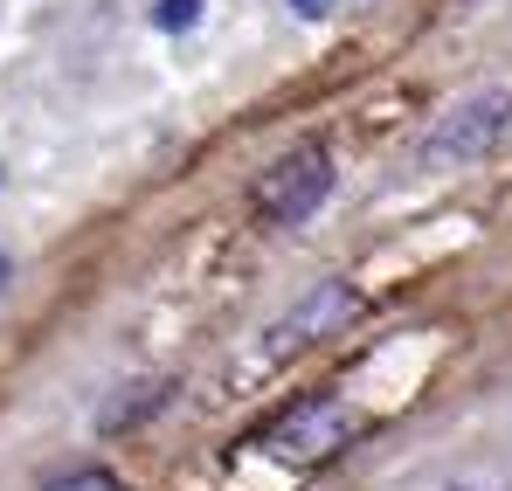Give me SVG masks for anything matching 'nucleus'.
Returning <instances> with one entry per match:
<instances>
[{"mask_svg": "<svg viewBox=\"0 0 512 491\" xmlns=\"http://www.w3.org/2000/svg\"><path fill=\"white\" fill-rule=\"evenodd\" d=\"M512 118V90H478V97H464L436 132L423 139V160L429 166H450V160H478L499 132H506Z\"/></svg>", "mask_w": 512, "mask_h": 491, "instance_id": "f257e3e1", "label": "nucleus"}, {"mask_svg": "<svg viewBox=\"0 0 512 491\" xmlns=\"http://www.w3.org/2000/svg\"><path fill=\"white\" fill-rule=\"evenodd\" d=\"M326 194H333V160L326 153H291L256 180V208L270 222H312Z\"/></svg>", "mask_w": 512, "mask_h": 491, "instance_id": "f03ea898", "label": "nucleus"}, {"mask_svg": "<svg viewBox=\"0 0 512 491\" xmlns=\"http://www.w3.org/2000/svg\"><path fill=\"white\" fill-rule=\"evenodd\" d=\"M270 443L277 450H333V443H346V415L333 402H305L298 415H284L270 429Z\"/></svg>", "mask_w": 512, "mask_h": 491, "instance_id": "7ed1b4c3", "label": "nucleus"}, {"mask_svg": "<svg viewBox=\"0 0 512 491\" xmlns=\"http://www.w3.org/2000/svg\"><path fill=\"white\" fill-rule=\"evenodd\" d=\"M49 491H125L111 471H70V478H56Z\"/></svg>", "mask_w": 512, "mask_h": 491, "instance_id": "20e7f679", "label": "nucleus"}, {"mask_svg": "<svg viewBox=\"0 0 512 491\" xmlns=\"http://www.w3.org/2000/svg\"><path fill=\"white\" fill-rule=\"evenodd\" d=\"M201 0H160V28H194Z\"/></svg>", "mask_w": 512, "mask_h": 491, "instance_id": "39448f33", "label": "nucleus"}, {"mask_svg": "<svg viewBox=\"0 0 512 491\" xmlns=\"http://www.w3.org/2000/svg\"><path fill=\"white\" fill-rule=\"evenodd\" d=\"M291 7H298V14H305V21H319V14H326V7H333V0H291Z\"/></svg>", "mask_w": 512, "mask_h": 491, "instance_id": "423d86ee", "label": "nucleus"}]
</instances>
